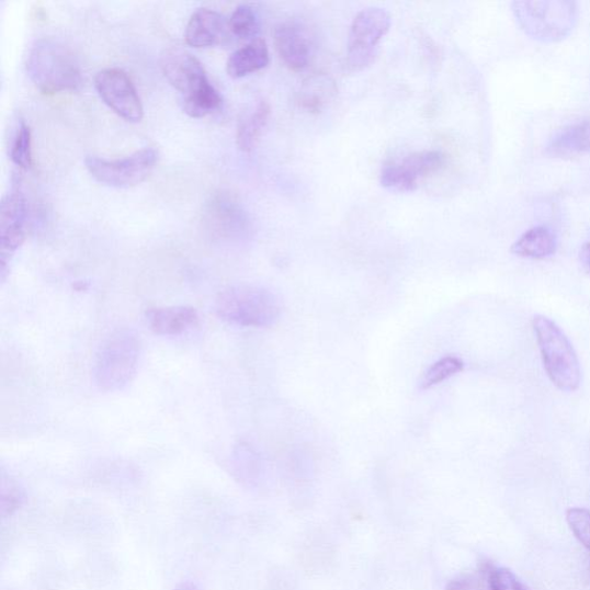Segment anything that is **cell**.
I'll list each match as a JSON object with an SVG mask.
<instances>
[{
  "mask_svg": "<svg viewBox=\"0 0 590 590\" xmlns=\"http://www.w3.org/2000/svg\"><path fill=\"white\" fill-rule=\"evenodd\" d=\"M161 66L167 80L180 93L181 104L190 117H207L222 106L220 94L193 55L181 49L168 50Z\"/></svg>",
  "mask_w": 590,
  "mask_h": 590,
  "instance_id": "obj_1",
  "label": "cell"
},
{
  "mask_svg": "<svg viewBox=\"0 0 590 590\" xmlns=\"http://www.w3.org/2000/svg\"><path fill=\"white\" fill-rule=\"evenodd\" d=\"M27 75L44 94L73 92L82 81L72 50L52 38L35 42L27 59Z\"/></svg>",
  "mask_w": 590,
  "mask_h": 590,
  "instance_id": "obj_2",
  "label": "cell"
},
{
  "mask_svg": "<svg viewBox=\"0 0 590 590\" xmlns=\"http://www.w3.org/2000/svg\"><path fill=\"white\" fill-rule=\"evenodd\" d=\"M219 319L243 328L275 326L282 315V304L274 292L253 285H237L223 290L216 298Z\"/></svg>",
  "mask_w": 590,
  "mask_h": 590,
  "instance_id": "obj_3",
  "label": "cell"
},
{
  "mask_svg": "<svg viewBox=\"0 0 590 590\" xmlns=\"http://www.w3.org/2000/svg\"><path fill=\"white\" fill-rule=\"evenodd\" d=\"M533 329L543 367L556 388L575 393L580 388L581 367L569 338L547 316L536 315Z\"/></svg>",
  "mask_w": 590,
  "mask_h": 590,
  "instance_id": "obj_4",
  "label": "cell"
},
{
  "mask_svg": "<svg viewBox=\"0 0 590 590\" xmlns=\"http://www.w3.org/2000/svg\"><path fill=\"white\" fill-rule=\"evenodd\" d=\"M141 354L143 344L138 333L129 329L113 332L95 359L98 387L107 393L125 389L138 372Z\"/></svg>",
  "mask_w": 590,
  "mask_h": 590,
  "instance_id": "obj_5",
  "label": "cell"
},
{
  "mask_svg": "<svg viewBox=\"0 0 590 590\" xmlns=\"http://www.w3.org/2000/svg\"><path fill=\"white\" fill-rule=\"evenodd\" d=\"M513 12L521 29L543 42H556L569 35L578 20L572 2H515Z\"/></svg>",
  "mask_w": 590,
  "mask_h": 590,
  "instance_id": "obj_6",
  "label": "cell"
},
{
  "mask_svg": "<svg viewBox=\"0 0 590 590\" xmlns=\"http://www.w3.org/2000/svg\"><path fill=\"white\" fill-rule=\"evenodd\" d=\"M160 155L152 148L135 151L122 160H105L98 156H87L86 168L92 177L113 189H129L140 185L150 175Z\"/></svg>",
  "mask_w": 590,
  "mask_h": 590,
  "instance_id": "obj_7",
  "label": "cell"
},
{
  "mask_svg": "<svg viewBox=\"0 0 590 590\" xmlns=\"http://www.w3.org/2000/svg\"><path fill=\"white\" fill-rule=\"evenodd\" d=\"M392 27V15L381 8L361 11L353 20L348 41L347 63L351 71L360 72L368 67L379 42Z\"/></svg>",
  "mask_w": 590,
  "mask_h": 590,
  "instance_id": "obj_8",
  "label": "cell"
},
{
  "mask_svg": "<svg viewBox=\"0 0 590 590\" xmlns=\"http://www.w3.org/2000/svg\"><path fill=\"white\" fill-rule=\"evenodd\" d=\"M95 88L102 101L128 123L144 118L141 99L131 78L120 68H106L95 78Z\"/></svg>",
  "mask_w": 590,
  "mask_h": 590,
  "instance_id": "obj_9",
  "label": "cell"
},
{
  "mask_svg": "<svg viewBox=\"0 0 590 590\" xmlns=\"http://www.w3.org/2000/svg\"><path fill=\"white\" fill-rule=\"evenodd\" d=\"M445 164V156L435 150L407 156L398 164L385 167L381 173L384 189L407 193L418 189L419 179L440 171Z\"/></svg>",
  "mask_w": 590,
  "mask_h": 590,
  "instance_id": "obj_10",
  "label": "cell"
},
{
  "mask_svg": "<svg viewBox=\"0 0 590 590\" xmlns=\"http://www.w3.org/2000/svg\"><path fill=\"white\" fill-rule=\"evenodd\" d=\"M29 224V203L20 188H14L3 200L0 209V249L2 275L18 249L24 243Z\"/></svg>",
  "mask_w": 590,
  "mask_h": 590,
  "instance_id": "obj_11",
  "label": "cell"
},
{
  "mask_svg": "<svg viewBox=\"0 0 590 590\" xmlns=\"http://www.w3.org/2000/svg\"><path fill=\"white\" fill-rule=\"evenodd\" d=\"M209 231L222 239H241L249 231V220L240 203L228 193L212 198L204 214Z\"/></svg>",
  "mask_w": 590,
  "mask_h": 590,
  "instance_id": "obj_12",
  "label": "cell"
},
{
  "mask_svg": "<svg viewBox=\"0 0 590 590\" xmlns=\"http://www.w3.org/2000/svg\"><path fill=\"white\" fill-rule=\"evenodd\" d=\"M279 55L290 70L304 71L309 65L313 47L305 27L297 21H286L275 30Z\"/></svg>",
  "mask_w": 590,
  "mask_h": 590,
  "instance_id": "obj_13",
  "label": "cell"
},
{
  "mask_svg": "<svg viewBox=\"0 0 590 590\" xmlns=\"http://www.w3.org/2000/svg\"><path fill=\"white\" fill-rule=\"evenodd\" d=\"M229 20L217 11L200 9L189 21L185 39L193 48H211L228 37Z\"/></svg>",
  "mask_w": 590,
  "mask_h": 590,
  "instance_id": "obj_14",
  "label": "cell"
},
{
  "mask_svg": "<svg viewBox=\"0 0 590 590\" xmlns=\"http://www.w3.org/2000/svg\"><path fill=\"white\" fill-rule=\"evenodd\" d=\"M146 320L156 334L179 336L195 328L200 316L191 306L157 307L147 310Z\"/></svg>",
  "mask_w": 590,
  "mask_h": 590,
  "instance_id": "obj_15",
  "label": "cell"
},
{
  "mask_svg": "<svg viewBox=\"0 0 590 590\" xmlns=\"http://www.w3.org/2000/svg\"><path fill=\"white\" fill-rule=\"evenodd\" d=\"M269 61L270 57L265 41L257 38L230 56L228 63H226V72L234 79L245 78L263 70Z\"/></svg>",
  "mask_w": 590,
  "mask_h": 590,
  "instance_id": "obj_16",
  "label": "cell"
},
{
  "mask_svg": "<svg viewBox=\"0 0 590 590\" xmlns=\"http://www.w3.org/2000/svg\"><path fill=\"white\" fill-rule=\"evenodd\" d=\"M590 152V121L565 127L558 132L547 147L554 157H576Z\"/></svg>",
  "mask_w": 590,
  "mask_h": 590,
  "instance_id": "obj_17",
  "label": "cell"
},
{
  "mask_svg": "<svg viewBox=\"0 0 590 590\" xmlns=\"http://www.w3.org/2000/svg\"><path fill=\"white\" fill-rule=\"evenodd\" d=\"M338 88L331 77L317 73L307 78L298 94V104L310 113H319L336 98Z\"/></svg>",
  "mask_w": 590,
  "mask_h": 590,
  "instance_id": "obj_18",
  "label": "cell"
},
{
  "mask_svg": "<svg viewBox=\"0 0 590 590\" xmlns=\"http://www.w3.org/2000/svg\"><path fill=\"white\" fill-rule=\"evenodd\" d=\"M557 251V238L546 226H536L521 236L512 246L511 252L520 258L546 259Z\"/></svg>",
  "mask_w": 590,
  "mask_h": 590,
  "instance_id": "obj_19",
  "label": "cell"
},
{
  "mask_svg": "<svg viewBox=\"0 0 590 590\" xmlns=\"http://www.w3.org/2000/svg\"><path fill=\"white\" fill-rule=\"evenodd\" d=\"M270 117V105L261 101L257 107L243 117L237 131V146L241 151H252Z\"/></svg>",
  "mask_w": 590,
  "mask_h": 590,
  "instance_id": "obj_20",
  "label": "cell"
},
{
  "mask_svg": "<svg viewBox=\"0 0 590 590\" xmlns=\"http://www.w3.org/2000/svg\"><path fill=\"white\" fill-rule=\"evenodd\" d=\"M464 361L458 356H445L430 366L420 379L419 387L427 390L464 371Z\"/></svg>",
  "mask_w": 590,
  "mask_h": 590,
  "instance_id": "obj_21",
  "label": "cell"
},
{
  "mask_svg": "<svg viewBox=\"0 0 590 590\" xmlns=\"http://www.w3.org/2000/svg\"><path fill=\"white\" fill-rule=\"evenodd\" d=\"M230 32L241 39H257L260 33V19L251 5H239L229 19Z\"/></svg>",
  "mask_w": 590,
  "mask_h": 590,
  "instance_id": "obj_22",
  "label": "cell"
},
{
  "mask_svg": "<svg viewBox=\"0 0 590 590\" xmlns=\"http://www.w3.org/2000/svg\"><path fill=\"white\" fill-rule=\"evenodd\" d=\"M11 160L22 170H29L33 164L32 131L25 122H21L16 129L11 148Z\"/></svg>",
  "mask_w": 590,
  "mask_h": 590,
  "instance_id": "obj_23",
  "label": "cell"
},
{
  "mask_svg": "<svg viewBox=\"0 0 590 590\" xmlns=\"http://www.w3.org/2000/svg\"><path fill=\"white\" fill-rule=\"evenodd\" d=\"M495 566L485 563L478 571L462 576L452 580L446 586V590H493L492 574Z\"/></svg>",
  "mask_w": 590,
  "mask_h": 590,
  "instance_id": "obj_24",
  "label": "cell"
},
{
  "mask_svg": "<svg viewBox=\"0 0 590 590\" xmlns=\"http://www.w3.org/2000/svg\"><path fill=\"white\" fill-rule=\"evenodd\" d=\"M566 519L576 537L590 551V511L574 508L567 511Z\"/></svg>",
  "mask_w": 590,
  "mask_h": 590,
  "instance_id": "obj_25",
  "label": "cell"
},
{
  "mask_svg": "<svg viewBox=\"0 0 590 590\" xmlns=\"http://www.w3.org/2000/svg\"><path fill=\"white\" fill-rule=\"evenodd\" d=\"M493 590H531L523 581H521L511 570L501 567L493 570L492 574Z\"/></svg>",
  "mask_w": 590,
  "mask_h": 590,
  "instance_id": "obj_26",
  "label": "cell"
},
{
  "mask_svg": "<svg viewBox=\"0 0 590 590\" xmlns=\"http://www.w3.org/2000/svg\"><path fill=\"white\" fill-rule=\"evenodd\" d=\"M2 510L3 515H11L20 506L22 496L19 488L10 480H3L2 487Z\"/></svg>",
  "mask_w": 590,
  "mask_h": 590,
  "instance_id": "obj_27",
  "label": "cell"
},
{
  "mask_svg": "<svg viewBox=\"0 0 590 590\" xmlns=\"http://www.w3.org/2000/svg\"><path fill=\"white\" fill-rule=\"evenodd\" d=\"M580 259L583 266L590 272V243H586L580 253Z\"/></svg>",
  "mask_w": 590,
  "mask_h": 590,
  "instance_id": "obj_28",
  "label": "cell"
},
{
  "mask_svg": "<svg viewBox=\"0 0 590 590\" xmlns=\"http://www.w3.org/2000/svg\"><path fill=\"white\" fill-rule=\"evenodd\" d=\"M175 590H196V589L191 585H184V586H181V587L177 588Z\"/></svg>",
  "mask_w": 590,
  "mask_h": 590,
  "instance_id": "obj_29",
  "label": "cell"
}]
</instances>
